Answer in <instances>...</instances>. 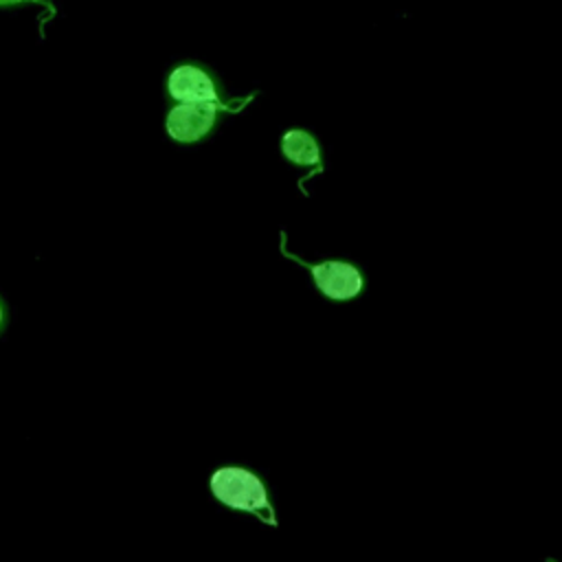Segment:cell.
<instances>
[{
    "instance_id": "277c9868",
    "label": "cell",
    "mask_w": 562,
    "mask_h": 562,
    "mask_svg": "<svg viewBox=\"0 0 562 562\" xmlns=\"http://www.w3.org/2000/svg\"><path fill=\"white\" fill-rule=\"evenodd\" d=\"M283 255L290 257L292 261L301 263L303 268H307L314 277L316 288L331 301H349L353 296L360 294L364 281L362 274L356 266L347 263V261H323V263H307L303 259H299L296 255L288 252L283 248Z\"/></svg>"
},
{
    "instance_id": "7a4b0ae2",
    "label": "cell",
    "mask_w": 562,
    "mask_h": 562,
    "mask_svg": "<svg viewBox=\"0 0 562 562\" xmlns=\"http://www.w3.org/2000/svg\"><path fill=\"white\" fill-rule=\"evenodd\" d=\"M255 94L233 99L228 103H167L165 112V134L169 140L178 145H198L204 143L222 123L224 114L239 112L246 103H250Z\"/></svg>"
},
{
    "instance_id": "8992f818",
    "label": "cell",
    "mask_w": 562,
    "mask_h": 562,
    "mask_svg": "<svg viewBox=\"0 0 562 562\" xmlns=\"http://www.w3.org/2000/svg\"><path fill=\"white\" fill-rule=\"evenodd\" d=\"M29 4H37L44 9L42 13V22H40V35L44 37V20H55L57 15V7L53 0H0V11H11V9H22Z\"/></svg>"
},
{
    "instance_id": "3957f363",
    "label": "cell",
    "mask_w": 562,
    "mask_h": 562,
    "mask_svg": "<svg viewBox=\"0 0 562 562\" xmlns=\"http://www.w3.org/2000/svg\"><path fill=\"white\" fill-rule=\"evenodd\" d=\"M162 97L167 103H228L233 97L226 94L217 72L198 59H180L169 66L162 79Z\"/></svg>"
},
{
    "instance_id": "5b68a950",
    "label": "cell",
    "mask_w": 562,
    "mask_h": 562,
    "mask_svg": "<svg viewBox=\"0 0 562 562\" xmlns=\"http://www.w3.org/2000/svg\"><path fill=\"white\" fill-rule=\"evenodd\" d=\"M281 151L294 165H303V167L321 165L318 143L307 130H288L281 136Z\"/></svg>"
},
{
    "instance_id": "52a82bcc",
    "label": "cell",
    "mask_w": 562,
    "mask_h": 562,
    "mask_svg": "<svg viewBox=\"0 0 562 562\" xmlns=\"http://www.w3.org/2000/svg\"><path fill=\"white\" fill-rule=\"evenodd\" d=\"M9 325H11V305L7 296L0 292V338H4V334L9 331Z\"/></svg>"
},
{
    "instance_id": "6da1fadb",
    "label": "cell",
    "mask_w": 562,
    "mask_h": 562,
    "mask_svg": "<svg viewBox=\"0 0 562 562\" xmlns=\"http://www.w3.org/2000/svg\"><path fill=\"white\" fill-rule=\"evenodd\" d=\"M211 496L235 512L257 514L263 522L277 525L274 509L268 498V490L263 481L248 468L241 465H222L209 476Z\"/></svg>"
}]
</instances>
